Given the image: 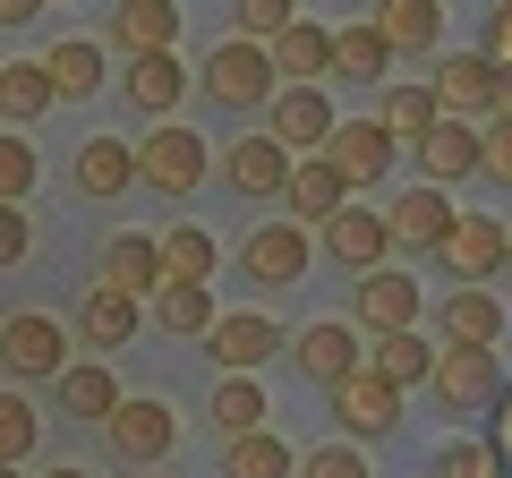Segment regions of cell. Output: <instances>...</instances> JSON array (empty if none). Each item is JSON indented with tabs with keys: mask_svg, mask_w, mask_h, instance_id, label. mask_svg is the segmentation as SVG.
Here are the masks:
<instances>
[{
	"mask_svg": "<svg viewBox=\"0 0 512 478\" xmlns=\"http://www.w3.org/2000/svg\"><path fill=\"white\" fill-rule=\"evenodd\" d=\"M197 86L214 94L222 111H265V103L282 94V77H274V52H265V43H248V35H222L214 52H205Z\"/></svg>",
	"mask_w": 512,
	"mask_h": 478,
	"instance_id": "1",
	"label": "cell"
},
{
	"mask_svg": "<svg viewBox=\"0 0 512 478\" xmlns=\"http://www.w3.org/2000/svg\"><path fill=\"white\" fill-rule=\"evenodd\" d=\"M205 171H214V154H205V137L188 129V120H154V129L137 137V180H146L154 197H188Z\"/></svg>",
	"mask_w": 512,
	"mask_h": 478,
	"instance_id": "2",
	"label": "cell"
},
{
	"mask_svg": "<svg viewBox=\"0 0 512 478\" xmlns=\"http://www.w3.org/2000/svg\"><path fill=\"white\" fill-rule=\"evenodd\" d=\"M333 427H342V444H384L393 427H402V385H384L376 368H350L342 385L325 393Z\"/></svg>",
	"mask_w": 512,
	"mask_h": 478,
	"instance_id": "3",
	"label": "cell"
},
{
	"mask_svg": "<svg viewBox=\"0 0 512 478\" xmlns=\"http://www.w3.org/2000/svg\"><path fill=\"white\" fill-rule=\"evenodd\" d=\"M333 129H342V111H333L325 86H282L274 103H265V137H274L291 163H308V154L333 146Z\"/></svg>",
	"mask_w": 512,
	"mask_h": 478,
	"instance_id": "4",
	"label": "cell"
},
{
	"mask_svg": "<svg viewBox=\"0 0 512 478\" xmlns=\"http://www.w3.org/2000/svg\"><path fill=\"white\" fill-rule=\"evenodd\" d=\"M60 368H69V325H60V316H43V308H26V316H9V325H0V376H52L60 385Z\"/></svg>",
	"mask_w": 512,
	"mask_h": 478,
	"instance_id": "5",
	"label": "cell"
},
{
	"mask_svg": "<svg viewBox=\"0 0 512 478\" xmlns=\"http://www.w3.org/2000/svg\"><path fill=\"white\" fill-rule=\"evenodd\" d=\"M103 444H111V453H120V461H128L137 478H146L154 461H163L171 444H180V419H171V402H154V393H128V402L111 410Z\"/></svg>",
	"mask_w": 512,
	"mask_h": 478,
	"instance_id": "6",
	"label": "cell"
},
{
	"mask_svg": "<svg viewBox=\"0 0 512 478\" xmlns=\"http://www.w3.org/2000/svg\"><path fill=\"white\" fill-rule=\"evenodd\" d=\"M453 222H461V205L444 197V188H402V197L384 205V231H393V248L402 257H444V239H453Z\"/></svg>",
	"mask_w": 512,
	"mask_h": 478,
	"instance_id": "7",
	"label": "cell"
},
{
	"mask_svg": "<svg viewBox=\"0 0 512 478\" xmlns=\"http://www.w3.org/2000/svg\"><path fill=\"white\" fill-rule=\"evenodd\" d=\"M427 94H436L444 120H470V129H487V120H495V60H487V52H444L436 77H427Z\"/></svg>",
	"mask_w": 512,
	"mask_h": 478,
	"instance_id": "8",
	"label": "cell"
},
{
	"mask_svg": "<svg viewBox=\"0 0 512 478\" xmlns=\"http://www.w3.org/2000/svg\"><path fill=\"white\" fill-rule=\"evenodd\" d=\"M239 274L265 282V291L308 282V222H256V231L239 239Z\"/></svg>",
	"mask_w": 512,
	"mask_h": 478,
	"instance_id": "9",
	"label": "cell"
},
{
	"mask_svg": "<svg viewBox=\"0 0 512 478\" xmlns=\"http://www.w3.org/2000/svg\"><path fill=\"white\" fill-rule=\"evenodd\" d=\"M419 282L402 274V265H376V274H359L350 282V325H367V333H410L419 325Z\"/></svg>",
	"mask_w": 512,
	"mask_h": 478,
	"instance_id": "10",
	"label": "cell"
},
{
	"mask_svg": "<svg viewBox=\"0 0 512 478\" xmlns=\"http://www.w3.org/2000/svg\"><path fill=\"white\" fill-rule=\"evenodd\" d=\"M291 368L308 376V385H342L350 368H367V350H359V325H342V316H316V325L291 333Z\"/></svg>",
	"mask_w": 512,
	"mask_h": 478,
	"instance_id": "11",
	"label": "cell"
},
{
	"mask_svg": "<svg viewBox=\"0 0 512 478\" xmlns=\"http://www.w3.org/2000/svg\"><path fill=\"white\" fill-rule=\"evenodd\" d=\"M504 257H512V222H495V214H461L436 265H444L453 282H478V291H487V282L504 274Z\"/></svg>",
	"mask_w": 512,
	"mask_h": 478,
	"instance_id": "12",
	"label": "cell"
},
{
	"mask_svg": "<svg viewBox=\"0 0 512 478\" xmlns=\"http://www.w3.org/2000/svg\"><path fill=\"white\" fill-rule=\"evenodd\" d=\"M282 350V325L265 308H239V316H214V333H205V359H214L222 376H256L265 359Z\"/></svg>",
	"mask_w": 512,
	"mask_h": 478,
	"instance_id": "13",
	"label": "cell"
},
{
	"mask_svg": "<svg viewBox=\"0 0 512 478\" xmlns=\"http://www.w3.org/2000/svg\"><path fill=\"white\" fill-rule=\"evenodd\" d=\"M427 393H436L444 410H487V402H504V368H495V350H444L436 342Z\"/></svg>",
	"mask_w": 512,
	"mask_h": 478,
	"instance_id": "14",
	"label": "cell"
},
{
	"mask_svg": "<svg viewBox=\"0 0 512 478\" xmlns=\"http://www.w3.org/2000/svg\"><path fill=\"white\" fill-rule=\"evenodd\" d=\"M325 257H333V265H350V274H376V265L393 257V231H384V214L350 197L342 214L325 222Z\"/></svg>",
	"mask_w": 512,
	"mask_h": 478,
	"instance_id": "15",
	"label": "cell"
},
{
	"mask_svg": "<svg viewBox=\"0 0 512 478\" xmlns=\"http://www.w3.org/2000/svg\"><path fill=\"white\" fill-rule=\"evenodd\" d=\"M188 86H197V69H188L180 52H154V60H128V69H120V94L146 111V120H180V94Z\"/></svg>",
	"mask_w": 512,
	"mask_h": 478,
	"instance_id": "16",
	"label": "cell"
},
{
	"mask_svg": "<svg viewBox=\"0 0 512 478\" xmlns=\"http://www.w3.org/2000/svg\"><path fill=\"white\" fill-rule=\"evenodd\" d=\"M393 137H384V120H342V129H333V146H325V163L342 171L350 180V197H359V188H376L384 171H393Z\"/></svg>",
	"mask_w": 512,
	"mask_h": 478,
	"instance_id": "17",
	"label": "cell"
},
{
	"mask_svg": "<svg viewBox=\"0 0 512 478\" xmlns=\"http://www.w3.org/2000/svg\"><path fill=\"white\" fill-rule=\"evenodd\" d=\"M137 325H146V299L111 291V282H94V291L77 299V342H86V350H128Z\"/></svg>",
	"mask_w": 512,
	"mask_h": 478,
	"instance_id": "18",
	"label": "cell"
},
{
	"mask_svg": "<svg viewBox=\"0 0 512 478\" xmlns=\"http://www.w3.org/2000/svg\"><path fill=\"white\" fill-rule=\"evenodd\" d=\"M52 402H60V419L111 427V410H120L128 393H120V376H111L103 359H69V368H60V385H52Z\"/></svg>",
	"mask_w": 512,
	"mask_h": 478,
	"instance_id": "19",
	"label": "cell"
},
{
	"mask_svg": "<svg viewBox=\"0 0 512 478\" xmlns=\"http://www.w3.org/2000/svg\"><path fill=\"white\" fill-rule=\"evenodd\" d=\"M111 43H120L128 60L180 52V9H171V0H120V9H111Z\"/></svg>",
	"mask_w": 512,
	"mask_h": 478,
	"instance_id": "20",
	"label": "cell"
},
{
	"mask_svg": "<svg viewBox=\"0 0 512 478\" xmlns=\"http://www.w3.org/2000/svg\"><path fill=\"white\" fill-rule=\"evenodd\" d=\"M495 342H504V299L478 282L444 291V350H495Z\"/></svg>",
	"mask_w": 512,
	"mask_h": 478,
	"instance_id": "21",
	"label": "cell"
},
{
	"mask_svg": "<svg viewBox=\"0 0 512 478\" xmlns=\"http://www.w3.org/2000/svg\"><path fill=\"white\" fill-rule=\"evenodd\" d=\"M222 180H231L239 197H282V188H291V154L256 129V137H239V146H222Z\"/></svg>",
	"mask_w": 512,
	"mask_h": 478,
	"instance_id": "22",
	"label": "cell"
},
{
	"mask_svg": "<svg viewBox=\"0 0 512 478\" xmlns=\"http://www.w3.org/2000/svg\"><path fill=\"white\" fill-rule=\"evenodd\" d=\"M103 282L128 291V299H154L163 291V248H154L146 231H111L103 239Z\"/></svg>",
	"mask_w": 512,
	"mask_h": 478,
	"instance_id": "23",
	"label": "cell"
},
{
	"mask_svg": "<svg viewBox=\"0 0 512 478\" xmlns=\"http://www.w3.org/2000/svg\"><path fill=\"white\" fill-rule=\"evenodd\" d=\"M265 52H274V77H282V86H325V77H333V26H308V18H299L291 35H274Z\"/></svg>",
	"mask_w": 512,
	"mask_h": 478,
	"instance_id": "24",
	"label": "cell"
},
{
	"mask_svg": "<svg viewBox=\"0 0 512 478\" xmlns=\"http://www.w3.org/2000/svg\"><path fill=\"white\" fill-rule=\"evenodd\" d=\"M410 154H419L427 188H453V180H470V171H478V129H470V120H436Z\"/></svg>",
	"mask_w": 512,
	"mask_h": 478,
	"instance_id": "25",
	"label": "cell"
},
{
	"mask_svg": "<svg viewBox=\"0 0 512 478\" xmlns=\"http://www.w3.org/2000/svg\"><path fill=\"white\" fill-rule=\"evenodd\" d=\"M376 35L393 52H436L444 43V0H376Z\"/></svg>",
	"mask_w": 512,
	"mask_h": 478,
	"instance_id": "26",
	"label": "cell"
},
{
	"mask_svg": "<svg viewBox=\"0 0 512 478\" xmlns=\"http://www.w3.org/2000/svg\"><path fill=\"white\" fill-rule=\"evenodd\" d=\"M282 205H291V214H308V222H333V214L350 205V180L325 163V154H308V163H291V188H282Z\"/></svg>",
	"mask_w": 512,
	"mask_h": 478,
	"instance_id": "27",
	"label": "cell"
},
{
	"mask_svg": "<svg viewBox=\"0 0 512 478\" xmlns=\"http://www.w3.org/2000/svg\"><path fill=\"white\" fill-rule=\"evenodd\" d=\"M120 188H137V146L86 137V146H77V197H120Z\"/></svg>",
	"mask_w": 512,
	"mask_h": 478,
	"instance_id": "28",
	"label": "cell"
},
{
	"mask_svg": "<svg viewBox=\"0 0 512 478\" xmlns=\"http://www.w3.org/2000/svg\"><path fill=\"white\" fill-rule=\"evenodd\" d=\"M384 69H393V43L376 35V18H359V26H333V77H350V86H376Z\"/></svg>",
	"mask_w": 512,
	"mask_h": 478,
	"instance_id": "29",
	"label": "cell"
},
{
	"mask_svg": "<svg viewBox=\"0 0 512 478\" xmlns=\"http://www.w3.org/2000/svg\"><path fill=\"white\" fill-rule=\"evenodd\" d=\"M222 478H299V453L274 436V427H256V436L222 444Z\"/></svg>",
	"mask_w": 512,
	"mask_h": 478,
	"instance_id": "30",
	"label": "cell"
},
{
	"mask_svg": "<svg viewBox=\"0 0 512 478\" xmlns=\"http://www.w3.org/2000/svg\"><path fill=\"white\" fill-rule=\"evenodd\" d=\"M367 368H376L384 376V385H427V376H436V342H427V333L419 325H410V333H376V359H367Z\"/></svg>",
	"mask_w": 512,
	"mask_h": 478,
	"instance_id": "31",
	"label": "cell"
},
{
	"mask_svg": "<svg viewBox=\"0 0 512 478\" xmlns=\"http://www.w3.org/2000/svg\"><path fill=\"white\" fill-rule=\"evenodd\" d=\"M154 248H163V282H214V265H222L214 231H197V222H171Z\"/></svg>",
	"mask_w": 512,
	"mask_h": 478,
	"instance_id": "32",
	"label": "cell"
},
{
	"mask_svg": "<svg viewBox=\"0 0 512 478\" xmlns=\"http://www.w3.org/2000/svg\"><path fill=\"white\" fill-rule=\"evenodd\" d=\"M43 69H52V94H60V103H77V94H103V43L69 35V43H52V52H43Z\"/></svg>",
	"mask_w": 512,
	"mask_h": 478,
	"instance_id": "33",
	"label": "cell"
},
{
	"mask_svg": "<svg viewBox=\"0 0 512 478\" xmlns=\"http://www.w3.org/2000/svg\"><path fill=\"white\" fill-rule=\"evenodd\" d=\"M265 419H274V402H265L256 376H222V385H214V427H222V444H231V436H256Z\"/></svg>",
	"mask_w": 512,
	"mask_h": 478,
	"instance_id": "34",
	"label": "cell"
},
{
	"mask_svg": "<svg viewBox=\"0 0 512 478\" xmlns=\"http://www.w3.org/2000/svg\"><path fill=\"white\" fill-rule=\"evenodd\" d=\"M214 291H205V282H163V291H154V325H163V333H197V342H205V333H214Z\"/></svg>",
	"mask_w": 512,
	"mask_h": 478,
	"instance_id": "35",
	"label": "cell"
},
{
	"mask_svg": "<svg viewBox=\"0 0 512 478\" xmlns=\"http://www.w3.org/2000/svg\"><path fill=\"white\" fill-rule=\"evenodd\" d=\"M52 103L60 94H52V69H43V60H9V69H0V111H9V120H43Z\"/></svg>",
	"mask_w": 512,
	"mask_h": 478,
	"instance_id": "36",
	"label": "cell"
},
{
	"mask_svg": "<svg viewBox=\"0 0 512 478\" xmlns=\"http://www.w3.org/2000/svg\"><path fill=\"white\" fill-rule=\"evenodd\" d=\"M376 120H384V137H393V146H419V137L436 129L444 111H436V94H427V86H393V94H384V111H376Z\"/></svg>",
	"mask_w": 512,
	"mask_h": 478,
	"instance_id": "37",
	"label": "cell"
},
{
	"mask_svg": "<svg viewBox=\"0 0 512 478\" xmlns=\"http://www.w3.org/2000/svg\"><path fill=\"white\" fill-rule=\"evenodd\" d=\"M43 180V154L26 129H0V205H26V188Z\"/></svg>",
	"mask_w": 512,
	"mask_h": 478,
	"instance_id": "38",
	"label": "cell"
},
{
	"mask_svg": "<svg viewBox=\"0 0 512 478\" xmlns=\"http://www.w3.org/2000/svg\"><path fill=\"white\" fill-rule=\"evenodd\" d=\"M35 402H26V393L18 385H0V470H18V461L26 453H35Z\"/></svg>",
	"mask_w": 512,
	"mask_h": 478,
	"instance_id": "39",
	"label": "cell"
},
{
	"mask_svg": "<svg viewBox=\"0 0 512 478\" xmlns=\"http://www.w3.org/2000/svg\"><path fill=\"white\" fill-rule=\"evenodd\" d=\"M291 26H299L291 0H239V35L248 43H274V35H291Z\"/></svg>",
	"mask_w": 512,
	"mask_h": 478,
	"instance_id": "40",
	"label": "cell"
},
{
	"mask_svg": "<svg viewBox=\"0 0 512 478\" xmlns=\"http://www.w3.org/2000/svg\"><path fill=\"white\" fill-rule=\"evenodd\" d=\"M299 478H367V453H359V444H308Z\"/></svg>",
	"mask_w": 512,
	"mask_h": 478,
	"instance_id": "41",
	"label": "cell"
},
{
	"mask_svg": "<svg viewBox=\"0 0 512 478\" xmlns=\"http://www.w3.org/2000/svg\"><path fill=\"white\" fill-rule=\"evenodd\" d=\"M478 171H487L495 188H512V120H487V129H478Z\"/></svg>",
	"mask_w": 512,
	"mask_h": 478,
	"instance_id": "42",
	"label": "cell"
},
{
	"mask_svg": "<svg viewBox=\"0 0 512 478\" xmlns=\"http://www.w3.org/2000/svg\"><path fill=\"white\" fill-rule=\"evenodd\" d=\"M436 478H495V444H436Z\"/></svg>",
	"mask_w": 512,
	"mask_h": 478,
	"instance_id": "43",
	"label": "cell"
},
{
	"mask_svg": "<svg viewBox=\"0 0 512 478\" xmlns=\"http://www.w3.org/2000/svg\"><path fill=\"white\" fill-rule=\"evenodd\" d=\"M26 248H35V214L26 205H0V265H18Z\"/></svg>",
	"mask_w": 512,
	"mask_h": 478,
	"instance_id": "44",
	"label": "cell"
},
{
	"mask_svg": "<svg viewBox=\"0 0 512 478\" xmlns=\"http://www.w3.org/2000/svg\"><path fill=\"white\" fill-rule=\"evenodd\" d=\"M478 52H487L495 69H512V0H495V9H487V43H478Z\"/></svg>",
	"mask_w": 512,
	"mask_h": 478,
	"instance_id": "45",
	"label": "cell"
},
{
	"mask_svg": "<svg viewBox=\"0 0 512 478\" xmlns=\"http://www.w3.org/2000/svg\"><path fill=\"white\" fill-rule=\"evenodd\" d=\"M43 9H52V0H0V26H35Z\"/></svg>",
	"mask_w": 512,
	"mask_h": 478,
	"instance_id": "46",
	"label": "cell"
},
{
	"mask_svg": "<svg viewBox=\"0 0 512 478\" xmlns=\"http://www.w3.org/2000/svg\"><path fill=\"white\" fill-rule=\"evenodd\" d=\"M495 410H504V419H495V461H512V393H504Z\"/></svg>",
	"mask_w": 512,
	"mask_h": 478,
	"instance_id": "47",
	"label": "cell"
},
{
	"mask_svg": "<svg viewBox=\"0 0 512 478\" xmlns=\"http://www.w3.org/2000/svg\"><path fill=\"white\" fill-rule=\"evenodd\" d=\"M495 120H512V69H495Z\"/></svg>",
	"mask_w": 512,
	"mask_h": 478,
	"instance_id": "48",
	"label": "cell"
},
{
	"mask_svg": "<svg viewBox=\"0 0 512 478\" xmlns=\"http://www.w3.org/2000/svg\"><path fill=\"white\" fill-rule=\"evenodd\" d=\"M43 478H86V470H77V461H60V470H43Z\"/></svg>",
	"mask_w": 512,
	"mask_h": 478,
	"instance_id": "49",
	"label": "cell"
},
{
	"mask_svg": "<svg viewBox=\"0 0 512 478\" xmlns=\"http://www.w3.org/2000/svg\"><path fill=\"white\" fill-rule=\"evenodd\" d=\"M0 478H26V470H0Z\"/></svg>",
	"mask_w": 512,
	"mask_h": 478,
	"instance_id": "50",
	"label": "cell"
},
{
	"mask_svg": "<svg viewBox=\"0 0 512 478\" xmlns=\"http://www.w3.org/2000/svg\"><path fill=\"white\" fill-rule=\"evenodd\" d=\"M504 274H512V257H504Z\"/></svg>",
	"mask_w": 512,
	"mask_h": 478,
	"instance_id": "51",
	"label": "cell"
},
{
	"mask_svg": "<svg viewBox=\"0 0 512 478\" xmlns=\"http://www.w3.org/2000/svg\"><path fill=\"white\" fill-rule=\"evenodd\" d=\"M146 478H154V470H146Z\"/></svg>",
	"mask_w": 512,
	"mask_h": 478,
	"instance_id": "52",
	"label": "cell"
}]
</instances>
